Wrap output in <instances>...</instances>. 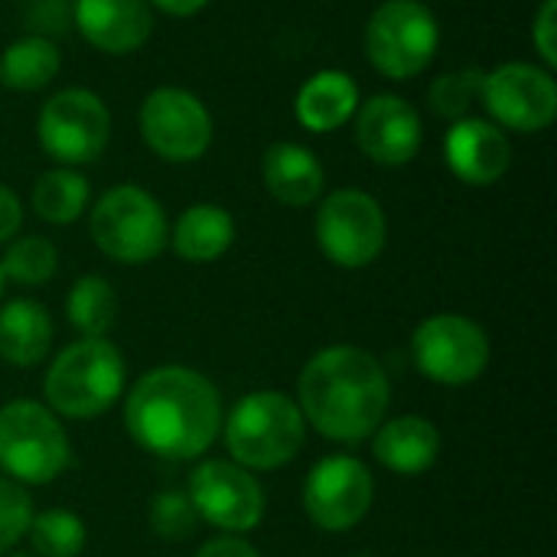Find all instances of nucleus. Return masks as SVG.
Returning <instances> with one entry per match:
<instances>
[{"instance_id":"nucleus-1","label":"nucleus","mask_w":557,"mask_h":557,"mask_svg":"<svg viewBox=\"0 0 557 557\" xmlns=\"http://www.w3.org/2000/svg\"><path fill=\"white\" fill-rule=\"evenodd\" d=\"M124 424L144 450L163 460H193L202 457L222 431V398L202 372L160 366L131 388Z\"/></svg>"},{"instance_id":"nucleus-2","label":"nucleus","mask_w":557,"mask_h":557,"mask_svg":"<svg viewBox=\"0 0 557 557\" xmlns=\"http://www.w3.org/2000/svg\"><path fill=\"white\" fill-rule=\"evenodd\" d=\"M297 398V408L310 428L330 441L352 444L379 431L392 388L372 352L359 346H330L304 366Z\"/></svg>"},{"instance_id":"nucleus-3","label":"nucleus","mask_w":557,"mask_h":557,"mask_svg":"<svg viewBox=\"0 0 557 557\" xmlns=\"http://www.w3.org/2000/svg\"><path fill=\"white\" fill-rule=\"evenodd\" d=\"M307 421L281 392L245 395L225 421V447L245 470H277L304 447Z\"/></svg>"},{"instance_id":"nucleus-4","label":"nucleus","mask_w":557,"mask_h":557,"mask_svg":"<svg viewBox=\"0 0 557 557\" xmlns=\"http://www.w3.org/2000/svg\"><path fill=\"white\" fill-rule=\"evenodd\" d=\"M124 388V359L114 343L82 336L62 349L46 375V401L62 418H98Z\"/></svg>"},{"instance_id":"nucleus-5","label":"nucleus","mask_w":557,"mask_h":557,"mask_svg":"<svg viewBox=\"0 0 557 557\" xmlns=\"http://www.w3.org/2000/svg\"><path fill=\"white\" fill-rule=\"evenodd\" d=\"M366 59L392 82H408L428 72L441 49V26L421 0H382L366 23Z\"/></svg>"},{"instance_id":"nucleus-6","label":"nucleus","mask_w":557,"mask_h":557,"mask_svg":"<svg viewBox=\"0 0 557 557\" xmlns=\"http://www.w3.org/2000/svg\"><path fill=\"white\" fill-rule=\"evenodd\" d=\"M88 232L98 251L117 264H147L170 242L166 212L157 196L131 183L101 193L91 206Z\"/></svg>"},{"instance_id":"nucleus-7","label":"nucleus","mask_w":557,"mask_h":557,"mask_svg":"<svg viewBox=\"0 0 557 557\" xmlns=\"http://www.w3.org/2000/svg\"><path fill=\"white\" fill-rule=\"evenodd\" d=\"M39 147L55 166L95 163L111 140V111L91 88H62L49 95L36 117Z\"/></svg>"},{"instance_id":"nucleus-8","label":"nucleus","mask_w":557,"mask_h":557,"mask_svg":"<svg viewBox=\"0 0 557 557\" xmlns=\"http://www.w3.org/2000/svg\"><path fill=\"white\" fill-rule=\"evenodd\" d=\"M69 467V437L59 418L36 401L0 408V470L16 483L46 486Z\"/></svg>"},{"instance_id":"nucleus-9","label":"nucleus","mask_w":557,"mask_h":557,"mask_svg":"<svg viewBox=\"0 0 557 557\" xmlns=\"http://www.w3.org/2000/svg\"><path fill=\"white\" fill-rule=\"evenodd\" d=\"M313 235L320 251L346 271L369 268L388 238V222L382 202L366 189H333L320 196Z\"/></svg>"},{"instance_id":"nucleus-10","label":"nucleus","mask_w":557,"mask_h":557,"mask_svg":"<svg viewBox=\"0 0 557 557\" xmlns=\"http://www.w3.org/2000/svg\"><path fill=\"white\" fill-rule=\"evenodd\" d=\"M144 144L166 163H196L209 153L215 124L199 95L180 85L153 88L137 111Z\"/></svg>"},{"instance_id":"nucleus-11","label":"nucleus","mask_w":557,"mask_h":557,"mask_svg":"<svg viewBox=\"0 0 557 557\" xmlns=\"http://www.w3.org/2000/svg\"><path fill=\"white\" fill-rule=\"evenodd\" d=\"M480 101L490 111V121L516 134H542L557 117V82L552 69L539 62H499L483 72Z\"/></svg>"},{"instance_id":"nucleus-12","label":"nucleus","mask_w":557,"mask_h":557,"mask_svg":"<svg viewBox=\"0 0 557 557\" xmlns=\"http://www.w3.org/2000/svg\"><path fill=\"white\" fill-rule=\"evenodd\" d=\"M411 352L421 375L450 388L476 382L490 366V339L483 326L460 313L428 317L411 336Z\"/></svg>"},{"instance_id":"nucleus-13","label":"nucleus","mask_w":557,"mask_h":557,"mask_svg":"<svg viewBox=\"0 0 557 557\" xmlns=\"http://www.w3.org/2000/svg\"><path fill=\"white\" fill-rule=\"evenodd\" d=\"M372 499L375 480L356 457H326L304 483V509L323 532H349L369 516Z\"/></svg>"},{"instance_id":"nucleus-14","label":"nucleus","mask_w":557,"mask_h":557,"mask_svg":"<svg viewBox=\"0 0 557 557\" xmlns=\"http://www.w3.org/2000/svg\"><path fill=\"white\" fill-rule=\"evenodd\" d=\"M189 503L199 519L222 532H251L264 519V490L251 470L228 460H206L189 476Z\"/></svg>"},{"instance_id":"nucleus-15","label":"nucleus","mask_w":557,"mask_h":557,"mask_svg":"<svg viewBox=\"0 0 557 557\" xmlns=\"http://www.w3.org/2000/svg\"><path fill=\"white\" fill-rule=\"evenodd\" d=\"M356 144L379 166H405L421 153L424 121L418 108L392 91H379L359 101L356 111Z\"/></svg>"},{"instance_id":"nucleus-16","label":"nucleus","mask_w":557,"mask_h":557,"mask_svg":"<svg viewBox=\"0 0 557 557\" xmlns=\"http://www.w3.org/2000/svg\"><path fill=\"white\" fill-rule=\"evenodd\" d=\"M444 163L467 186H493L512 166V144L490 117H460L444 134Z\"/></svg>"},{"instance_id":"nucleus-17","label":"nucleus","mask_w":557,"mask_h":557,"mask_svg":"<svg viewBox=\"0 0 557 557\" xmlns=\"http://www.w3.org/2000/svg\"><path fill=\"white\" fill-rule=\"evenodd\" d=\"M72 26L104 55H131L153 33V7L147 0H72Z\"/></svg>"},{"instance_id":"nucleus-18","label":"nucleus","mask_w":557,"mask_h":557,"mask_svg":"<svg viewBox=\"0 0 557 557\" xmlns=\"http://www.w3.org/2000/svg\"><path fill=\"white\" fill-rule=\"evenodd\" d=\"M261 180L264 189L290 209H304L320 202L326 186V170L320 157L297 144V140H277L261 157Z\"/></svg>"},{"instance_id":"nucleus-19","label":"nucleus","mask_w":557,"mask_h":557,"mask_svg":"<svg viewBox=\"0 0 557 557\" xmlns=\"http://www.w3.org/2000/svg\"><path fill=\"white\" fill-rule=\"evenodd\" d=\"M359 101V85L349 72L320 69L297 88L294 114L310 134H336L356 117Z\"/></svg>"},{"instance_id":"nucleus-20","label":"nucleus","mask_w":557,"mask_h":557,"mask_svg":"<svg viewBox=\"0 0 557 557\" xmlns=\"http://www.w3.org/2000/svg\"><path fill=\"white\" fill-rule=\"evenodd\" d=\"M372 450L385 470L401 473V476H418L437 463L441 434L428 418L405 414V418H395L388 424H379Z\"/></svg>"},{"instance_id":"nucleus-21","label":"nucleus","mask_w":557,"mask_h":557,"mask_svg":"<svg viewBox=\"0 0 557 557\" xmlns=\"http://www.w3.org/2000/svg\"><path fill=\"white\" fill-rule=\"evenodd\" d=\"M235 242V219L228 209L212 202H196L180 212V219L170 228V245L183 261L209 264L219 261Z\"/></svg>"},{"instance_id":"nucleus-22","label":"nucleus","mask_w":557,"mask_h":557,"mask_svg":"<svg viewBox=\"0 0 557 557\" xmlns=\"http://www.w3.org/2000/svg\"><path fill=\"white\" fill-rule=\"evenodd\" d=\"M52 346V317L36 300H10L0 307V359L29 369Z\"/></svg>"},{"instance_id":"nucleus-23","label":"nucleus","mask_w":557,"mask_h":557,"mask_svg":"<svg viewBox=\"0 0 557 557\" xmlns=\"http://www.w3.org/2000/svg\"><path fill=\"white\" fill-rule=\"evenodd\" d=\"M62 69V52L46 36H20L0 55V85L10 91H39Z\"/></svg>"},{"instance_id":"nucleus-24","label":"nucleus","mask_w":557,"mask_h":557,"mask_svg":"<svg viewBox=\"0 0 557 557\" xmlns=\"http://www.w3.org/2000/svg\"><path fill=\"white\" fill-rule=\"evenodd\" d=\"M91 199V186L88 180L75 170V166H52L46 170L29 193V206L33 212L49 222V225H72L85 215Z\"/></svg>"},{"instance_id":"nucleus-25","label":"nucleus","mask_w":557,"mask_h":557,"mask_svg":"<svg viewBox=\"0 0 557 557\" xmlns=\"http://www.w3.org/2000/svg\"><path fill=\"white\" fill-rule=\"evenodd\" d=\"M65 313L82 336L101 339L117 320V294L101 274H85L72 284Z\"/></svg>"},{"instance_id":"nucleus-26","label":"nucleus","mask_w":557,"mask_h":557,"mask_svg":"<svg viewBox=\"0 0 557 557\" xmlns=\"http://www.w3.org/2000/svg\"><path fill=\"white\" fill-rule=\"evenodd\" d=\"M26 539H29L36 557H78L85 552L88 529L69 509H46V512L33 516Z\"/></svg>"},{"instance_id":"nucleus-27","label":"nucleus","mask_w":557,"mask_h":557,"mask_svg":"<svg viewBox=\"0 0 557 557\" xmlns=\"http://www.w3.org/2000/svg\"><path fill=\"white\" fill-rule=\"evenodd\" d=\"M59 268V251L46 235H23V238H10L3 258H0V271L7 281H16L23 287H39L46 281L55 277Z\"/></svg>"},{"instance_id":"nucleus-28","label":"nucleus","mask_w":557,"mask_h":557,"mask_svg":"<svg viewBox=\"0 0 557 557\" xmlns=\"http://www.w3.org/2000/svg\"><path fill=\"white\" fill-rule=\"evenodd\" d=\"M480 88H483V69L476 65H463V69H454V72H444L431 82L428 88V104L437 117L444 121H460V117H470V108L473 101L480 98Z\"/></svg>"},{"instance_id":"nucleus-29","label":"nucleus","mask_w":557,"mask_h":557,"mask_svg":"<svg viewBox=\"0 0 557 557\" xmlns=\"http://www.w3.org/2000/svg\"><path fill=\"white\" fill-rule=\"evenodd\" d=\"M196 509L186 493H160L150 506V529L157 539L183 542L196 529Z\"/></svg>"},{"instance_id":"nucleus-30","label":"nucleus","mask_w":557,"mask_h":557,"mask_svg":"<svg viewBox=\"0 0 557 557\" xmlns=\"http://www.w3.org/2000/svg\"><path fill=\"white\" fill-rule=\"evenodd\" d=\"M29 522H33L29 493L13 480H0V555H7L26 535Z\"/></svg>"},{"instance_id":"nucleus-31","label":"nucleus","mask_w":557,"mask_h":557,"mask_svg":"<svg viewBox=\"0 0 557 557\" xmlns=\"http://www.w3.org/2000/svg\"><path fill=\"white\" fill-rule=\"evenodd\" d=\"M26 20L33 26V36L52 39L55 33H69L72 26V0H33L26 10Z\"/></svg>"},{"instance_id":"nucleus-32","label":"nucleus","mask_w":557,"mask_h":557,"mask_svg":"<svg viewBox=\"0 0 557 557\" xmlns=\"http://www.w3.org/2000/svg\"><path fill=\"white\" fill-rule=\"evenodd\" d=\"M532 42L542 55L545 69L555 72L557 65V0H542L532 20Z\"/></svg>"},{"instance_id":"nucleus-33","label":"nucleus","mask_w":557,"mask_h":557,"mask_svg":"<svg viewBox=\"0 0 557 557\" xmlns=\"http://www.w3.org/2000/svg\"><path fill=\"white\" fill-rule=\"evenodd\" d=\"M23 225V202L13 189L0 186V245L10 242Z\"/></svg>"},{"instance_id":"nucleus-34","label":"nucleus","mask_w":557,"mask_h":557,"mask_svg":"<svg viewBox=\"0 0 557 557\" xmlns=\"http://www.w3.org/2000/svg\"><path fill=\"white\" fill-rule=\"evenodd\" d=\"M196 557H258V552L238 535H219V539L206 542Z\"/></svg>"},{"instance_id":"nucleus-35","label":"nucleus","mask_w":557,"mask_h":557,"mask_svg":"<svg viewBox=\"0 0 557 557\" xmlns=\"http://www.w3.org/2000/svg\"><path fill=\"white\" fill-rule=\"evenodd\" d=\"M150 7H157L160 13H166V16H176V20H183V16H196L199 10H206L212 0H147Z\"/></svg>"},{"instance_id":"nucleus-36","label":"nucleus","mask_w":557,"mask_h":557,"mask_svg":"<svg viewBox=\"0 0 557 557\" xmlns=\"http://www.w3.org/2000/svg\"><path fill=\"white\" fill-rule=\"evenodd\" d=\"M3 284H7V277H3V271H0V297H3Z\"/></svg>"},{"instance_id":"nucleus-37","label":"nucleus","mask_w":557,"mask_h":557,"mask_svg":"<svg viewBox=\"0 0 557 557\" xmlns=\"http://www.w3.org/2000/svg\"><path fill=\"white\" fill-rule=\"evenodd\" d=\"M13 557H29V555H13Z\"/></svg>"}]
</instances>
